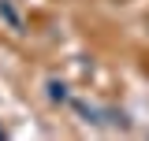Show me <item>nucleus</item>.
<instances>
[{"instance_id":"3","label":"nucleus","mask_w":149,"mask_h":141,"mask_svg":"<svg viewBox=\"0 0 149 141\" xmlns=\"http://www.w3.org/2000/svg\"><path fill=\"white\" fill-rule=\"evenodd\" d=\"M0 138H4V126H0Z\"/></svg>"},{"instance_id":"1","label":"nucleus","mask_w":149,"mask_h":141,"mask_svg":"<svg viewBox=\"0 0 149 141\" xmlns=\"http://www.w3.org/2000/svg\"><path fill=\"white\" fill-rule=\"evenodd\" d=\"M0 15L8 19V22H11V30H22V19L15 15V8H11V4H8V0H0Z\"/></svg>"},{"instance_id":"2","label":"nucleus","mask_w":149,"mask_h":141,"mask_svg":"<svg viewBox=\"0 0 149 141\" xmlns=\"http://www.w3.org/2000/svg\"><path fill=\"white\" fill-rule=\"evenodd\" d=\"M45 89H49V100H56V104H60V100H67V86H63V82H56V78H52Z\"/></svg>"}]
</instances>
